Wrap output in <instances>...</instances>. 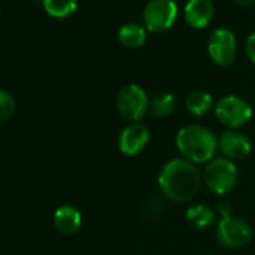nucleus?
<instances>
[{"label":"nucleus","instance_id":"obj_1","mask_svg":"<svg viewBox=\"0 0 255 255\" xmlns=\"http://www.w3.org/2000/svg\"><path fill=\"white\" fill-rule=\"evenodd\" d=\"M203 174L197 165L183 159L174 158L164 164L158 174V186L161 192L171 201H191L200 191Z\"/></svg>","mask_w":255,"mask_h":255},{"label":"nucleus","instance_id":"obj_2","mask_svg":"<svg viewBox=\"0 0 255 255\" xmlns=\"http://www.w3.org/2000/svg\"><path fill=\"white\" fill-rule=\"evenodd\" d=\"M176 147L183 159L192 164H207L216 156L218 137L203 125H186L177 131Z\"/></svg>","mask_w":255,"mask_h":255},{"label":"nucleus","instance_id":"obj_3","mask_svg":"<svg viewBox=\"0 0 255 255\" xmlns=\"http://www.w3.org/2000/svg\"><path fill=\"white\" fill-rule=\"evenodd\" d=\"M239 173L233 161L224 156H215L206 164L203 171V182L207 189L216 195H225L231 192L237 183Z\"/></svg>","mask_w":255,"mask_h":255},{"label":"nucleus","instance_id":"obj_4","mask_svg":"<svg viewBox=\"0 0 255 255\" xmlns=\"http://www.w3.org/2000/svg\"><path fill=\"white\" fill-rule=\"evenodd\" d=\"M116 107L119 114L129 123L141 122L150 108L147 92L138 84L123 86L116 96Z\"/></svg>","mask_w":255,"mask_h":255},{"label":"nucleus","instance_id":"obj_5","mask_svg":"<svg viewBox=\"0 0 255 255\" xmlns=\"http://www.w3.org/2000/svg\"><path fill=\"white\" fill-rule=\"evenodd\" d=\"M213 111L216 119L228 129H239V128L248 125L254 114L251 104L237 95L222 96L215 104Z\"/></svg>","mask_w":255,"mask_h":255},{"label":"nucleus","instance_id":"obj_6","mask_svg":"<svg viewBox=\"0 0 255 255\" xmlns=\"http://www.w3.org/2000/svg\"><path fill=\"white\" fill-rule=\"evenodd\" d=\"M216 237L221 245L228 249H242L248 246L254 237L251 225L237 216L221 218L216 227Z\"/></svg>","mask_w":255,"mask_h":255},{"label":"nucleus","instance_id":"obj_7","mask_svg":"<svg viewBox=\"0 0 255 255\" xmlns=\"http://www.w3.org/2000/svg\"><path fill=\"white\" fill-rule=\"evenodd\" d=\"M177 18V5L174 0H150L143 9V21L150 32H164L173 26Z\"/></svg>","mask_w":255,"mask_h":255},{"label":"nucleus","instance_id":"obj_8","mask_svg":"<svg viewBox=\"0 0 255 255\" xmlns=\"http://www.w3.org/2000/svg\"><path fill=\"white\" fill-rule=\"evenodd\" d=\"M207 50L216 65L228 66L237 56V39L230 29L219 27L209 36Z\"/></svg>","mask_w":255,"mask_h":255},{"label":"nucleus","instance_id":"obj_9","mask_svg":"<svg viewBox=\"0 0 255 255\" xmlns=\"http://www.w3.org/2000/svg\"><path fill=\"white\" fill-rule=\"evenodd\" d=\"M149 141L150 131L144 123H129L120 131L117 147L126 156H137L147 147Z\"/></svg>","mask_w":255,"mask_h":255},{"label":"nucleus","instance_id":"obj_10","mask_svg":"<svg viewBox=\"0 0 255 255\" xmlns=\"http://www.w3.org/2000/svg\"><path fill=\"white\" fill-rule=\"evenodd\" d=\"M218 149L221 150L224 158L234 162V161L245 159L251 153L252 143L245 132L239 129H228L219 135Z\"/></svg>","mask_w":255,"mask_h":255},{"label":"nucleus","instance_id":"obj_11","mask_svg":"<svg viewBox=\"0 0 255 255\" xmlns=\"http://www.w3.org/2000/svg\"><path fill=\"white\" fill-rule=\"evenodd\" d=\"M215 8L212 0H188L185 5V20L194 29L206 27L212 17Z\"/></svg>","mask_w":255,"mask_h":255},{"label":"nucleus","instance_id":"obj_12","mask_svg":"<svg viewBox=\"0 0 255 255\" xmlns=\"http://www.w3.org/2000/svg\"><path fill=\"white\" fill-rule=\"evenodd\" d=\"M54 227L65 236L75 234L81 227V213L71 204H63L54 212Z\"/></svg>","mask_w":255,"mask_h":255},{"label":"nucleus","instance_id":"obj_13","mask_svg":"<svg viewBox=\"0 0 255 255\" xmlns=\"http://www.w3.org/2000/svg\"><path fill=\"white\" fill-rule=\"evenodd\" d=\"M185 218H186V222L194 227V228H207L210 227L215 219H216V212L209 207L207 204H203V203H197V204H192L186 209V213H185Z\"/></svg>","mask_w":255,"mask_h":255},{"label":"nucleus","instance_id":"obj_14","mask_svg":"<svg viewBox=\"0 0 255 255\" xmlns=\"http://www.w3.org/2000/svg\"><path fill=\"white\" fill-rule=\"evenodd\" d=\"M215 104L216 102H215L213 96L206 90H194L185 99V107H186L188 113L192 116H197V117L207 114L210 110L215 108Z\"/></svg>","mask_w":255,"mask_h":255},{"label":"nucleus","instance_id":"obj_15","mask_svg":"<svg viewBox=\"0 0 255 255\" xmlns=\"http://www.w3.org/2000/svg\"><path fill=\"white\" fill-rule=\"evenodd\" d=\"M117 38L120 44L128 48H138L146 42L147 32L146 27H143L138 23H126L119 29Z\"/></svg>","mask_w":255,"mask_h":255},{"label":"nucleus","instance_id":"obj_16","mask_svg":"<svg viewBox=\"0 0 255 255\" xmlns=\"http://www.w3.org/2000/svg\"><path fill=\"white\" fill-rule=\"evenodd\" d=\"M177 107V101L173 93H159L150 101V108L149 111L152 113L153 117L158 119H165L174 113Z\"/></svg>","mask_w":255,"mask_h":255},{"label":"nucleus","instance_id":"obj_17","mask_svg":"<svg viewBox=\"0 0 255 255\" xmlns=\"http://www.w3.org/2000/svg\"><path fill=\"white\" fill-rule=\"evenodd\" d=\"M42 5L51 17L65 18L77 9V0H42Z\"/></svg>","mask_w":255,"mask_h":255},{"label":"nucleus","instance_id":"obj_18","mask_svg":"<svg viewBox=\"0 0 255 255\" xmlns=\"http://www.w3.org/2000/svg\"><path fill=\"white\" fill-rule=\"evenodd\" d=\"M14 113H15V99H14V96L9 92L0 89V123L8 122L12 117Z\"/></svg>","mask_w":255,"mask_h":255},{"label":"nucleus","instance_id":"obj_19","mask_svg":"<svg viewBox=\"0 0 255 255\" xmlns=\"http://www.w3.org/2000/svg\"><path fill=\"white\" fill-rule=\"evenodd\" d=\"M245 51H246L248 59L255 65V32L248 36V39L245 42Z\"/></svg>","mask_w":255,"mask_h":255},{"label":"nucleus","instance_id":"obj_20","mask_svg":"<svg viewBox=\"0 0 255 255\" xmlns=\"http://www.w3.org/2000/svg\"><path fill=\"white\" fill-rule=\"evenodd\" d=\"M233 207H231V203L230 201H225L222 200L219 204H218V215L221 218H228V216H233Z\"/></svg>","mask_w":255,"mask_h":255},{"label":"nucleus","instance_id":"obj_21","mask_svg":"<svg viewBox=\"0 0 255 255\" xmlns=\"http://www.w3.org/2000/svg\"><path fill=\"white\" fill-rule=\"evenodd\" d=\"M234 2L240 6H249L255 2V0H234Z\"/></svg>","mask_w":255,"mask_h":255}]
</instances>
